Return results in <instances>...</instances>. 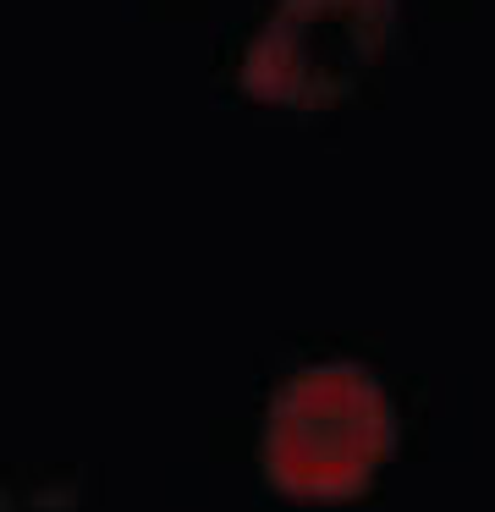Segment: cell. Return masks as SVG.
I'll use <instances>...</instances> for the list:
<instances>
[{"label": "cell", "mask_w": 495, "mask_h": 512, "mask_svg": "<svg viewBox=\"0 0 495 512\" xmlns=\"http://www.w3.org/2000/svg\"><path fill=\"white\" fill-rule=\"evenodd\" d=\"M396 408L363 364L325 358L308 364L270 397L264 413V468L286 496L336 501L369 485L391 452Z\"/></svg>", "instance_id": "obj_1"}, {"label": "cell", "mask_w": 495, "mask_h": 512, "mask_svg": "<svg viewBox=\"0 0 495 512\" xmlns=\"http://www.w3.org/2000/svg\"><path fill=\"white\" fill-rule=\"evenodd\" d=\"M391 23L396 0H275L242 56V83L275 105H325L358 83Z\"/></svg>", "instance_id": "obj_2"}]
</instances>
